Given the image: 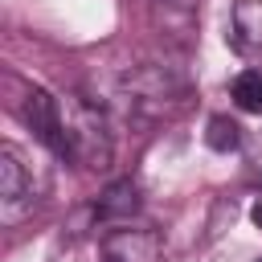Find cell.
<instances>
[{
    "mask_svg": "<svg viewBox=\"0 0 262 262\" xmlns=\"http://www.w3.org/2000/svg\"><path fill=\"white\" fill-rule=\"evenodd\" d=\"M57 131H61V156H70L90 172L111 168L115 135L94 102H86L82 94H57Z\"/></svg>",
    "mask_w": 262,
    "mask_h": 262,
    "instance_id": "obj_1",
    "label": "cell"
},
{
    "mask_svg": "<svg viewBox=\"0 0 262 262\" xmlns=\"http://www.w3.org/2000/svg\"><path fill=\"white\" fill-rule=\"evenodd\" d=\"M37 192H41V184L33 180V172L25 164V151L16 143H0V221L4 225L25 221L37 205Z\"/></svg>",
    "mask_w": 262,
    "mask_h": 262,
    "instance_id": "obj_2",
    "label": "cell"
},
{
    "mask_svg": "<svg viewBox=\"0 0 262 262\" xmlns=\"http://www.w3.org/2000/svg\"><path fill=\"white\" fill-rule=\"evenodd\" d=\"M123 94L131 98L135 111L160 115V111H168L172 102H184L188 86H184V78H180L176 70L151 61V66H135L131 74H123Z\"/></svg>",
    "mask_w": 262,
    "mask_h": 262,
    "instance_id": "obj_3",
    "label": "cell"
},
{
    "mask_svg": "<svg viewBox=\"0 0 262 262\" xmlns=\"http://www.w3.org/2000/svg\"><path fill=\"white\" fill-rule=\"evenodd\" d=\"M164 237L147 225H123L102 237V258L106 262H160Z\"/></svg>",
    "mask_w": 262,
    "mask_h": 262,
    "instance_id": "obj_4",
    "label": "cell"
},
{
    "mask_svg": "<svg viewBox=\"0 0 262 262\" xmlns=\"http://www.w3.org/2000/svg\"><path fill=\"white\" fill-rule=\"evenodd\" d=\"M25 119L29 127L37 131V139L61 156V131H57V94H45V90H29L25 94Z\"/></svg>",
    "mask_w": 262,
    "mask_h": 262,
    "instance_id": "obj_5",
    "label": "cell"
},
{
    "mask_svg": "<svg viewBox=\"0 0 262 262\" xmlns=\"http://www.w3.org/2000/svg\"><path fill=\"white\" fill-rule=\"evenodd\" d=\"M229 41L242 53L262 49V0H237L229 12Z\"/></svg>",
    "mask_w": 262,
    "mask_h": 262,
    "instance_id": "obj_6",
    "label": "cell"
},
{
    "mask_svg": "<svg viewBox=\"0 0 262 262\" xmlns=\"http://www.w3.org/2000/svg\"><path fill=\"white\" fill-rule=\"evenodd\" d=\"M135 209H139V184H135V180H115V184L102 188L94 213H98L102 221H123V217H131Z\"/></svg>",
    "mask_w": 262,
    "mask_h": 262,
    "instance_id": "obj_7",
    "label": "cell"
},
{
    "mask_svg": "<svg viewBox=\"0 0 262 262\" xmlns=\"http://www.w3.org/2000/svg\"><path fill=\"white\" fill-rule=\"evenodd\" d=\"M205 143H209L213 151H237V147H246V131L237 127V119L213 115V119L205 123Z\"/></svg>",
    "mask_w": 262,
    "mask_h": 262,
    "instance_id": "obj_8",
    "label": "cell"
},
{
    "mask_svg": "<svg viewBox=\"0 0 262 262\" xmlns=\"http://www.w3.org/2000/svg\"><path fill=\"white\" fill-rule=\"evenodd\" d=\"M229 98H233L242 111L262 115V70H242V74L229 82Z\"/></svg>",
    "mask_w": 262,
    "mask_h": 262,
    "instance_id": "obj_9",
    "label": "cell"
},
{
    "mask_svg": "<svg viewBox=\"0 0 262 262\" xmlns=\"http://www.w3.org/2000/svg\"><path fill=\"white\" fill-rule=\"evenodd\" d=\"M160 4H168V8H180V12H188V8H192V0H160Z\"/></svg>",
    "mask_w": 262,
    "mask_h": 262,
    "instance_id": "obj_10",
    "label": "cell"
},
{
    "mask_svg": "<svg viewBox=\"0 0 262 262\" xmlns=\"http://www.w3.org/2000/svg\"><path fill=\"white\" fill-rule=\"evenodd\" d=\"M250 217H254V225L262 229V201H254V209H250Z\"/></svg>",
    "mask_w": 262,
    "mask_h": 262,
    "instance_id": "obj_11",
    "label": "cell"
},
{
    "mask_svg": "<svg viewBox=\"0 0 262 262\" xmlns=\"http://www.w3.org/2000/svg\"><path fill=\"white\" fill-rule=\"evenodd\" d=\"M258 262H262V258H258Z\"/></svg>",
    "mask_w": 262,
    "mask_h": 262,
    "instance_id": "obj_12",
    "label": "cell"
}]
</instances>
